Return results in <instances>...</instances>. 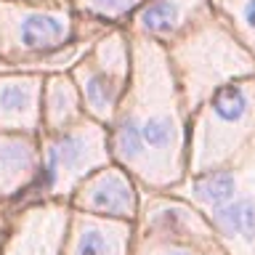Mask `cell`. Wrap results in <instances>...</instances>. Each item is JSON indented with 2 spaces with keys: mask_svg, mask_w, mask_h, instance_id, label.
Returning <instances> with one entry per match:
<instances>
[{
  "mask_svg": "<svg viewBox=\"0 0 255 255\" xmlns=\"http://www.w3.org/2000/svg\"><path fill=\"white\" fill-rule=\"evenodd\" d=\"M239 16H242L245 27L255 29V0H245L242 8H239Z\"/></svg>",
  "mask_w": 255,
  "mask_h": 255,
  "instance_id": "4fadbf2b",
  "label": "cell"
},
{
  "mask_svg": "<svg viewBox=\"0 0 255 255\" xmlns=\"http://www.w3.org/2000/svg\"><path fill=\"white\" fill-rule=\"evenodd\" d=\"M24 101H27V93H24L19 85H8L0 91V104H3L5 109H21Z\"/></svg>",
  "mask_w": 255,
  "mask_h": 255,
  "instance_id": "7c38bea8",
  "label": "cell"
},
{
  "mask_svg": "<svg viewBox=\"0 0 255 255\" xmlns=\"http://www.w3.org/2000/svg\"><path fill=\"white\" fill-rule=\"evenodd\" d=\"M88 99L96 109H109L112 101H115V85L109 83L107 77H91L88 80Z\"/></svg>",
  "mask_w": 255,
  "mask_h": 255,
  "instance_id": "30bf717a",
  "label": "cell"
},
{
  "mask_svg": "<svg viewBox=\"0 0 255 255\" xmlns=\"http://www.w3.org/2000/svg\"><path fill=\"white\" fill-rule=\"evenodd\" d=\"M141 146H143L141 128L135 125V120H125V123L120 125V130H117V151L125 159H135L141 154Z\"/></svg>",
  "mask_w": 255,
  "mask_h": 255,
  "instance_id": "ba28073f",
  "label": "cell"
},
{
  "mask_svg": "<svg viewBox=\"0 0 255 255\" xmlns=\"http://www.w3.org/2000/svg\"><path fill=\"white\" fill-rule=\"evenodd\" d=\"M141 133H143V143H149L154 149H165L173 141V123L167 117H149L141 125Z\"/></svg>",
  "mask_w": 255,
  "mask_h": 255,
  "instance_id": "9c48e42d",
  "label": "cell"
},
{
  "mask_svg": "<svg viewBox=\"0 0 255 255\" xmlns=\"http://www.w3.org/2000/svg\"><path fill=\"white\" fill-rule=\"evenodd\" d=\"M67 21L61 16H48V13H35L27 16L19 27V37L27 48H45L64 37Z\"/></svg>",
  "mask_w": 255,
  "mask_h": 255,
  "instance_id": "7a4b0ae2",
  "label": "cell"
},
{
  "mask_svg": "<svg viewBox=\"0 0 255 255\" xmlns=\"http://www.w3.org/2000/svg\"><path fill=\"white\" fill-rule=\"evenodd\" d=\"M167 255H186V253H167Z\"/></svg>",
  "mask_w": 255,
  "mask_h": 255,
  "instance_id": "9a60e30c",
  "label": "cell"
},
{
  "mask_svg": "<svg viewBox=\"0 0 255 255\" xmlns=\"http://www.w3.org/2000/svg\"><path fill=\"white\" fill-rule=\"evenodd\" d=\"M231 194H234V178H231L229 173H213L202 178L197 183V197L202 199V202L213 205L215 210L223 205H229Z\"/></svg>",
  "mask_w": 255,
  "mask_h": 255,
  "instance_id": "277c9868",
  "label": "cell"
},
{
  "mask_svg": "<svg viewBox=\"0 0 255 255\" xmlns=\"http://www.w3.org/2000/svg\"><path fill=\"white\" fill-rule=\"evenodd\" d=\"M80 255H109V239H104L101 231L88 229L80 237Z\"/></svg>",
  "mask_w": 255,
  "mask_h": 255,
  "instance_id": "8fae6325",
  "label": "cell"
},
{
  "mask_svg": "<svg viewBox=\"0 0 255 255\" xmlns=\"http://www.w3.org/2000/svg\"><path fill=\"white\" fill-rule=\"evenodd\" d=\"M253 112L250 93L239 85H223L213 96V115L223 125H242Z\"/></svg>",
  "mask_w": 255,
  "mask_h": 255,
  "instance_id": "6da1fadb",
  "label": "cell"
},
{
  "mask_svg": "<svg viewBox=\"0 0 255 255\" xmlns=\"http://www.w3.org/2000/svg\"><path fill=\"white\" fill-rule=\"evenodd\" d=\"M178 5L170 3V0H159V3L143 8L141 13V24L151 32H167L170 27H175V21H178Z\"/></svg>",
  "mask_w": 255,
  "mask_h": 255,
  "instance_id": "8992f818",
  "label": "cell"
},
{
  "mask_svg": "<svg viewBox=\"0 0 255 255\" xmlns=\"http://www.w3.org/2000/svg\"><path fill=\"white\" fill-rule=\"evenodd\" d=\"M215 221L226 234H239L253 239L255 237V205L250 199H237L215 210Z\"/></svg>",
  "mask_w": 255,
  "mask_h": 255,
  "instance_id": "3957f363",
  "label": "cell"
},
{
  "mask_svg": "<svg viewBox=\"0 0 255 255\" xmlns=\"http://www.w3.org/2000/svg\"><path fill=\"white\" fill-rule=\"evenodd\" d=\"M93 205L101 207V210H109V213H128L130 210V194H128L123 181L107 178L99 186V191H96Z\"/></svg>",
  "mask_w": 255,
  "mask_h": 255,
  "instance_id": "5b68a950",
  "label": "cell"
},
{
  "mask_svg": "<svg viewBox=\"0 0 255 255\" xmlns=\"http://www.w3.org/2000/svg\"><path fill=\"white\" fill-rule=\"evenodd\" d=\"M99 8H107V11H120V8H125V5H130L133 0H93Z\"/></svg>",
  "mask_w": 255,
  "mask_h": 255,
  "instance_id": "5bb4252c",
  "label": "cell"
},
{
  "mask_svg": "<svg viewBox=\"0 0 255 255\" xmlns=\"http://www.w3.org/2000/svg\"><path fill=\"white\" fill-rule=\"evenodd\" d=\"M85 154V143L83 138H75V135H67L64 141H59L51 149V173L61 170V167H72L80 157Z\"/></svg>",
  "mask_w": 255,
  "mask_h": 255,
  "instance_id": "52a82bcc",
  "label": "cell"
}]
</instances>
